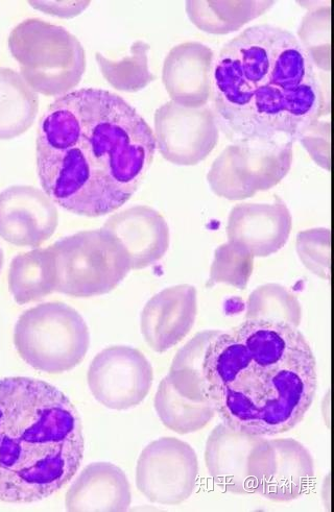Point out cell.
<instances>
[{
	"label": "cell",
	"instance_id": "1",
	"mask_svg": "<svg viewBox=\"0 0 334 512\" xmlns=\"http://www.w3.org/2000/svg\"><path fill=\"white\" fill-rule=\"evenodd\" d=\"M156 150L153 130L122 96L83 88L60 96L42 116L37 173L55 204L101 217L132 199Z\"/></svg>",
	"mask_w": 334,
	"mask_h": 512
},
{
	"label": "cell",
	"instance_id": "2",
	"mask_svg": "<svg viewBox=\"0 0 334 512\" xmlns=\"http://www.w3.org/2000/svg\"><path fill=\"white\" fill-rule=\"evenodd\" d=\"M213 111L232 143L294 145L324 114L314 62L288 30L260 24L214 59Z\"/></svg>",
	"mask_w": 334,
	"mask_h": 512
},
{
	"label": "cell",
	"instance_id": "27",
	"mask_svg": "<svg viewBox=\"0 0 334 512\" xmlns=\"http://www.w3.org/2000/svg\"><path fill=\"white\" fill-rule=\"evenodd\" d=\"M255 257L243 246L228 241L214 253L207 286L226 284L244 290L253 273Z\"/></svg>",
	"mask_w": 334,
	"mask_h": 512
},
{
	"label": "cell",
	"instance_id": "9",
	"mask_svg": "<svg viewBox=\"0 0 334 512\" xmlns=\"http://www.w3.org/2000/svg\"><path fill=\"white\" fill-rule=\"evenodd\" d=\"M199 478L194 448L175 437H162L143 450L136 467L138 491L149 501L179 505L192 497Z\"/></svg>",
	"mask_w": 334,
	"mask_h": 512
},
{
	"label": "cell",
	"instance_id": "3",
	"mask_svg": "<svg viewBox=\"0 0 334 512\" xmlns=\"http://www.w3.org/2000/svg\"><path fill=\"white\" fill-rule=\"evenodd\" d=\"M203 372L206 399L223 424L264 437L300 424L318 389L312 348L298 328L279 322L246 320L221 332Z\"/></svg>",
	"mask_w": 334,
	"mask_h": 512
},
{
	"label": "cell",
	"instance_id": "21",
	"mask_svg": "<svg viewBox=\"0 0 334 512\" xmlns=\"http://www.w3.org/2000/svg\"><path fill=\"white\" fill-rule=\"evenodd\" d=\"M38 111V94L17 71L0 67V140L25 134Z\"/></svg>",
	"mask_w": 334,
	"mask_h": 512
},
{
	"label": "cell",
	"instance_id": "18",
	"mask_svg": "<svg viewBox=\"0 0 334 512\" xmlns=\"http://www.w3.org/2000/svg\"><path fill=\"white\" fill-rule=\"evenodd\" d=\"M269 443L268 465L256 495L277 503L301 498L315 477L312 454L293 438H276Z\"/></svg>",
	"mask_w": 334,
	"mask_h": 512
},
{
	"label": "cell",
	"instance_id": "6",
	"mask_svg": "<svg viewBox=\"0 0 334 512\" xmlns=\"http://www.w3.org/2000/svg\"><path fill=\"white\" fill-rule=\"evenodd\" d=\"M19 356L37 371L63 374L86 357L90 333L82 315L73 307L51 302L23 312L14 330Z\"/></svg>",
	"mask_w": 334,
	"mask_h": 512
},
{
	"label": "cell",
	"instance_id": "14",
	"mask_svg": "<svg viewBox=\"0 0 334 512\" xmlns=\"http://www.w3.org/2000/svg\"><path fill=\"white\" fill-rule=\"evenodd\" d=\"M198 292L195 286L181 284L166 288L143 308L140 328L148 346L164 353L177 346L195 326Z\"/></svg>",
	"mask_w": 334,
	"mask_h": 512
},
{
	"label": "cell",
	"instance_id": "25",
	"mask_svg": "<svg viewBox=\"0 0 334 512\" xmlns=\"http://www.w3.org/2000/svg\"><path fill=\"white\" fill-rule=\"evenodd\" d=\"M150 45L136 41L131 46L130 56L121 60H111L97 53V62L103 77L116 90L138 92L151 84L156 77L149 69Z\"/></svg>",
	"mask_w": 334,
	"mask_h": 512
},
{
	"label": "cell",
	"instance_id": "17",
	"mask_svg": "<svg viewBox=\"0 0 334 512\" xmlns=\"http://www.w3.org/2000/svg\"><path fill=\"white\" fill-rule=\"evenodd\" d=\"M103 229L122 243L132 271L155 264L170 248L169 225L158 211L148 206H134L113 214Z\"/></svg>",
	"mask_w": 334,
	"mask_h": 512
},
{
	"label": "cell",
	"instance_id": "32",
	"mask_svg": "<svg viewBox=\"0 0 334 512\" xmlns=\"http://www.w3.org/2000/svg\"><path fill=\"white\" fill-rule=\"evenodd\" d=\"M3 266H4V252H3V249L0 248V273H2Z\"/></svg>",
	"mask_w": 334,
	"mask_h": 512
},
{
	"label": "cell",
	"instance_id": "15",
	"mask_svg": "<svg viewBox=\"0 0 334 512\" xmlns=\"http://www.w3.org/2000/svg\"><path fill=\"white\" fill-rule=\"evenodd\" d=\"M293 228L292 214L277 198L272 203H244L229 215L228 241L236 242L255 258L276 254L288 243Z\"/></svg>",
	"mask_w": 334,
	"mask_h": 512
},
{
	"label": "cell",
	"instance_id": "13",
	"mask_svg": "<svg viewBox=\"0 0 334 512\" xmlns=\"http://www.w3.org/2000/svg\"><path fill=\"white\" fill-rule=\"evenodd\" d=\"M266 437L235 431L220 424L208 436L205 465L210 477L227 493L255 495V462Z\"/></svg>",
	"mask_w": 334,
	"mask_h": 512
},
{
	"label": "cell",
	"instance_id": "29",
	"mask_svg": "<svg viewBox=\"0 0 334 512\" xmlns=\"http://www.w3.org/2000/svg\"><path fill=\"white\" fill-rule=\"evenodd\" d=\"M298 256L307 268L317 277L330 280V230L316 228L302 231L297 235Z\"/></svg>",
	"mask_w": 334,
	"mask_h": 512
},
{
	"label": "cell",
	"instance_id": "5",
	"mask_svg": "<svg viewBox=\"0 0 334 512\" xmlns=\"http://www.w3.org/2000/svg\"><path fill=\"white\" fill-rule=\"evenodd\" d=\"M9 48L23 80L45 96L69 93L81 82L86 55L79 39L39 18L22 21L11 32Z\"/></svg>",
	"mask_w": 334,
	"mask_h": 512
},
{
	"label": "cell",
	"instance_id": "7",
	"mask_svg": "<svg viewBox=\"0 0 334 512\" xmlns=\"http://www.w3.org/2000/svg\"><path fill=\"white\" fill-rule=\"evenodd\" d=\"M56 272V292L74 298L109 294L129 275L128 253L106 230L82 231L50 246Z\"/></svg>",
	"mask_w": 334,
	"mask_h": 512
},
{
	"label": "cell",
	"instance_id": "31",
	"mask_svg": "<svg viewBox=\"0 0 334 512\" xmlns=\"http://www.w3.org/2000/svg\"><path fill=\"white\" fill-rule=\"evenodd\" d=\"M34 9L60 18H73L80 15L90 2H30Z\"/></svg>",
	"mask_w": 334,
	"mask_h": 512
},
{
	"label": "cell",
	"instance_id": "8",
	"mask_svg": "<svg viewBox=\"0 0 334 512\" xmlns=\"http://www.w3.org/2000/svg\"><path fill=\"white\" fill-rule=\"evenodd\" d=\"M294 145L232 143L214 160L207 181L218 197L243 201L278 185L293 164Z\"/></svg>",
	"mask_w": 334,
	"mask_h": 512
},
{
	"label": "cell",
	"instance_id": "28",
	"mask_svg": "<svg viewBox=\"0 0 334 512\" xmlns=\"http://www.w3.org/2000/svg\"><path fill=\"white\" fill-rule=\"evenodd\" d=\"M310 59L321 70L330 65V7L322 6L309 12L302 21L299 38Z\"/></svg>",
	"mask_w": 334,
	"mask_h": 512
},
{
	"label": "cell",
	"instance_id": "24",
	"mask_svg": "<svg viewBox=\"0 0 334 512\" xmlns=\"http://www.w3.org/2000/svg\"><path fill=\"white\" fill-rule=\"evenodd\" d=\"M155 409L162 424L181 435L204 429L217 414L209 401L194 402L180 396L167 376L158 386Z\"/></svg>",
	"mask_w": 334,
	"mask_h": 512
},
{
	"label": "cell",
	"instance_id": "4",
	"mask_svg": "<svg viewBox=\"0 0 334 512\" xmlns=\"http://www.w3.org/2000/svg\"><path fill=\"white\" fill-rule=\"evenodd\" d=\"M85 452L79 412L54 385L0 379V501L52 497L78 473Z\"/></svg>",
	"mask_w": 334,
	"mask_h": 512
},
{
	"label": "cell",
	"instance_id": "23",
	"mask_svg": "<svg viewBox=\"0 0 334 512\" xmlns=\"http://www.w3.org/2000/svg\"><path fill=\"white\" fill-rule=\"evenodd\" d=\"M222 331L210 330L196 334L176 354L167 375L176 392L194 402L207 401L203 364L211 341Z\"/></svg>",
	"mask_w": 334,
	"mask_h": 512
},
{
	"label": "cell",
	"instance_id": "11",
	"mask_svg": "<svg viewBox=\"0 0 334 512\" xmlns=\"http://www.w3.org/2000/svg\"><path fill=\"white\" fill-rule=\"evenodd\" d=\"M87 379L95 400L112 410H128L148 397L154 372L137 349L114 346L94 357Z\"/></svg>",
	"mask_w": 334,
	"mask_h": 512
},
{
	"label": "cell",
	"instance_id": "12",
	"mask_svg": "<svg viewBox=\"0 0 334 512\" xmlns=\"http://www.w3.org/2000/svg\"><path fill=\"white\" fill-rule=\"evenodd\" d=\"M58 224L57 207L44 191L23 185L0 192V237L11 245L39 248Z\"/></svg>",
	"mask_w": 334,
	"mask_h": 512
},
{
	"label": "cell",
	"instance_id": "16",
	"mask_svg": "<svg viewBox=\"0 0 334 512\" xmlns=\"http://www.w3.org/2000/svg\"><path fill=\"white\" fill-rule=\"evenodd\" d=\"M213 51L199 42H185L166 56L162 82L172 102L186 108L207 106L212 96Z\"/></svg>",
	"mask_w": 334,
	"mask_h": 512
},
{
	"label": "cell",
	"instance_id": "22",
	"mask_svg": "<svg viewBox=\"0 0 334 512\" xmlns=\"http://www.w3.org/2000/svg\"><path fill=\"white\" fill-rule=\"evenodd\" d=\"M275 2H187L186 13L195 26L212 35H227L272 8Z\"/></svg>",
	"mask_w": 334,
	"mask_h": 512
},
{
	"label": "cell",
	"instance_id": "20",
	"mask_svg": "<svg viewBox=\"0 0 334 512\" xmlns=\"http://www.w3.org/2000/svg\"><path fill=\"white\" fill-rule=\"evenodd\" d=\"M9 290L15 302H39L56 292L54 257L50 247L19 254L10 265Z\"/></svg>",
	"mask_w": 334,
	"mask_h": 512
},
{
	"label": "cell",
	"instance_id": "10",
	"mask_svg": "<svg viewBox=\"0 0 334 512\" xmlns=\"http://www.w3.org/2000/svg\"><path fill=\"white\" fill-rule=\"evenodd\" d=\"M154 128L161 156L178 166H195L207 159L221 132L210 107L186 108L172 101L157 109Z\"/></svg>",
	"mask_w": 334,
	"mask_h": 512
},
{
	"label": "cell",
	"instance_id": "30",
	"mask_svg": "<svg viewBox=\"0 0 334 512\" xmlns=\"http://www.w3.org/2000/svg\"><path fill=\"white\" fill-rule=\"evenodd\" d=\"M310 157L322 168L330 169L329 124L319 120L299 140Z\"/></svg>",
	"mask_w": 334,
	"mask_h": 512
},
{
	"label": "cell",
	"instance_id": "26",
	"mask_svg": "<svg viewBox=\"0 0 334 512\" xmlns=\"http://www.w3.org/2000/svg\"><path fill=\"white\" fill-rule=\"evenodd\" d=\"M247 321H272L298 328L302 321V307L292 292L276 283L257 287L247 302Z\"/></svg>",
	"mask_w": 334,
	"mask_h": 512
},
{
	"label": "cell",
	"instance_id": "19",
	"mask_svg": "<svg viewBox=\"0 0 334 512\" xmlns=\"http://www.w3.org/2000/svg\"><path fill=\"white\" fill-rule=\"evenodd\" d=\"M132 502L130 482L113 463H91L65 496L67 511H127Z\"/></svg>",
	"mask_w": 334,
	"mask_h": 512
}]
</instances>
